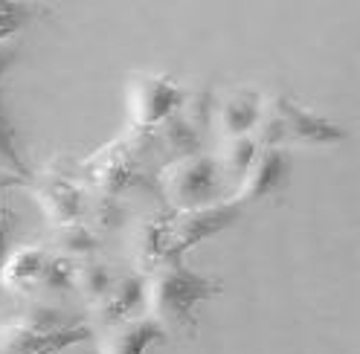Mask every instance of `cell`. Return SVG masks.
I'll return each mask as SVG.
<instances>
[{
	"label": "cell",
	"mask_w": 360,
	"mask_h": 354,
	"mask_svg": "<svg viewBox=\"0 0 360 354\" xmlns=\"http://www.w3.org/2000/svg\"><path fill=\"white\" fill-rule=\"evenodd\" d=\"M218 294V282L189 270L184 261H166L146 276V311L166 334L192 337L198 331L195 308Z\"/></svg>",
	"instance_id": "obj_1"
},
{
	"label": "cell",
	"mask_w": 360,
	"mask_h": 354,
	"mask_svg": "<svg viewBox=\"0 0 360 354\" xmlns=\"http://www.w3.org/2000/svg\"><path fill=\"white\" fill-rule=\"evenodd\" d=\"M253 140L262 148H288V145L331 148L346 140V131L337 122L297 105L285 93H270L262 96V114L253 128Z\"/></svg>",
	"instance_id": "obj_2"
},
{
	"label": "cell",
	"mask_w": 360,
	"mask_h": 354,
	"mask_svg": "<svg viewBox=\"0 0 360 354\" xmlns=\"http://www.w3.org/2000/svg\"><path fill=\"white\" fill-rule=\"evenodd\" d=\"M221 171L215 154H189L163 166L160 171V192L174 212L204 209L221 201Z\"/></svg>",
	"instance_id": "obj_3"
},
{
	"label": "cell",
	"mask_w": 360,
	"mask_h": 354,
	"mask_svg": "<svg viewBox=\"0 0 360 354\" xmlns=\"http://www.w3.org/2000/svg\"><path fill=\"white\" fill-rule=\"evenodd\" d=\"M186 91L169 76L137 73L128 79V122L137 131H151L177 114Z\"/></svg>",
	"instance_id": "obj_4"
},
{
	"label": "cell",
	"mask_w": 360,
	"mask_h": 354,
	"mask_svg": "<svg viewBox=\"0 0 360 354\" xmlns=\"http://www.w3.org/2000/svg\"><path fill=\"white\" fill-rule=\"evenodd\" d=\"M244 209L247 206L233 197V201H218L204 209L174 212L172 230H169V261H180V256H186L192 247L204 244L207 238H215L224 230H230L244 215Z\"/></svg>",
	"instance_id": "obj_5"
},
{
	"label": "cell",
	"mask_w": 360,
	"mask_h": 354,
	"mask_svg": "<svg viewBox=\"0 0 360 354\" xmlns=\"http://www.w3.org/2000/svg\"><path fill=\"white\" fill-rule=\"evenodd\" d=\"M94 334L96 331L90 322H76L61 331H35L18 320H9L0 325V354H64Z\"/></svg>",
	"instance_id": "obj_6"
},
{
	"label": "cell",
	"mask_w": 360,
	"mask_h": 354,
	"mask_svg": "<svg viewBox=\"0 0 360 354\" xmlns=\"http://www.w3.org/2000/svg\"><path fill=\"white\" fill-rule=\"evenodd\" d=\"M32 183H35L38 209L44 212V218H47L53 227H64V224H73V221L84 218L87 197H84V189L73 177H67L61 171H47Z\"/></svg>",
	"instance_id": "obj_7"
},
{
	"label": "cell",
	"mask_w": 360,
	"mask_h": 354,
	"mask_svg": "<svg viewBox=\"0 0 360 354\" xmlns=\"http://www.w3.org/2000/svg\"><path fill=\"white\" fill-rule=\"evenodd\" d=\"M146 308V276L143 273H122L114 279L110 291L90 305V325L99 334L105 328H114L120 322H128L134 317H140L137 311Z\"/></svg>",
	"instance_id": "obj_8"
},
{
	"label": "cell",
	"mask_w": 360,
	"mask_h": 354,
	"mask_svg": "<svg viewBox=\"0 0 360 354\" xmlns=\"http://www.w3.org/2000/svg\"><path fill=\"white\" fill-rule=\"evenodd\" d=\"M90 181H94L99 195H114L120 197L128 186L140 181V154L137 145L120 140L110 148H102L94 160L87 163Z\"/></svg>",
	"instance_id": "obj_9"
},
{
	"label": "cell",
	"mask_w": 360,
	"mask_h": 354,
	"mask_svg": "<svg viewBox=\"0 0 360 354\" xmlns=\"http://www.w3.org/2000/svg\"><path fill=\"white\" fill-rule=\"evenodd\" d=\"M288 174H290V154H288V148H262L256 154L253 166L247 169V174L238 181L236 201L244 204V206L264 201V197L276 195L288 183Z\"/></svg>",
	"instance_id": "obj_10"
},
{
	"label": "cell",
	"mask_w": 360,
	"mask_h": 354,
	"mask_svg": "<svg viewBox=\"0 0 360 354\" xmlns=\"http://www.w3.org/2000/svg\"><path fill=\"white\" fill-rule=\"evenodd\" d=\"M169 230H172V215L151 212L134 221L131 227V258L140 268L143 276L157 270L160 264L169 261Z\"/></svg>",
	"instance_id": "obj_11"
},
{
	"label": "cell",
	"mask_w": 360,
	"mask_h": 354,
	"mask_svg": "<svg viewBox=\"0 0 360 354\" xmlns=\"http://www.w3.org/2000/svg\"><path fill=\"white\" fill-rule=\"evenodd\" d=\"M262 114V96L247 87H233L215 99V117L212 125L221 131L224 140L233 137H250Z\"/></svg>",
	"instance_id": "obj_12"
},
{
	"label": "cell",
	"mask_w": 360,
	"mask_h": 354,
	"mask_svg": "<svg viewBox=\"0 0 360 354\" xmlns=\"http://www.w3.org/2000/svg\"><path fill=\"white\" fill-rule=\"evenodd\" d=\"M99 354H148L154 346L166 343V331L148 314H140L128 322L99 331Z\"/></svg>",
	"instance_id": "obj_13"
},
{
	"label": "cell",
	"mask_w": 360,
	"mask_h": 354,
	"mask_svg": "<svg viewBox=\"0 0 360 354\" xmlns=\"http://www.w3.org/2000/svg\"><path fill=\"white\" fill-rule=\"evenodd\" d=\"M50 261V250L41 244H27L18 247L15 253L6 256L4 270H0V284L12 294H32L41 287L44 268Z\"/></svg>",
	"instance_id": "obj_14"
},
{
	"label": "cell",
	"mask_w": 360,
	"mask_h": 354,
	"mask_svg": "<svg viewBox=\"0 0 360 354\" xmlns=\"http://www.w3.org/2000/svg\"><path fill=\"white\" fill-rule=\"evenodd\" d=\"M148 137L157 148H163L172 160H180V157H189V154H198L204 151V140H200V131L192 128L180 114H172L166 122H160L157 128L148 131ZM169 160V163H172Z\"/></svg>",
	"instance_id": "obj_15"
},
{
	"label": "cell",
	"mask_w": 360,
	"mask_h": 354,
	"mask_svg": "<svg viewBox=\"0 0 360 354\" xmlns=\"http://www.w3.org/2000/svg\"><path fill=\"white\" fill-rule=\"evenodd\" d=\"M99 250H102V238L84 218L53 230V253L64 258L84 261V258H94Z\"/></svg>",
	"instance_id": "obj_16"
},
{
	"label": "cell",
	"mask_w": 360,
	"mask_h": 354,
	"mask_svg": "<svg viewBox=\"0 0 360 354\" xmlns=\"http://www.w3.org/2000/svg\"><path fill=\"white\" fill-rule=\"evenodd\" d=\"M0 174L9 177V181H20V183H32V169L27 166L24 154H20L18 137H15V125L9 117V107L0 91Z\"/></svg>",
	"instance_id": "obj_17"
},
{
	"label": "cell",
	"mask_w": 360,
	"mask_h": 354,
	"mask_svg": "<svg viewBox=\"0 0 360 354\" xmlns=\"http://www.w3.org/2000/svg\"><path fill=\"white\" fill-rule=\"evenodd\" d=\"M117 273L108 268L102 258H84V261H76V282H73V291L90 305H96L114 284Z\"/></svg>",
	"instance_id": "obj_18"
},
{
	"label": "cell",
	"mask_w": 360,
	"mask_h": 354,
	"mask_svg": "<svg viewBox=\"0 0 360 354\" xmlns=\"http://www.w3.org/2000/svg\"><path fill=\"white\" fill-rule=\"evenodd\" d=\"M262 151V145L250 137H233V140H221V148L215 154V163L221 177H233V181H241L247 174V169L253 166L256 154Z\"/></svg>",
	"instance_id": "obj_19"
},
{
	"label": "cell",
	"mask_w": 360,
	"mask_h": 354,
	"mask_svg": "<svg viewBox=\"0 0 360 354\" xmlns=\"http://www.w3.org/2000/svg\"><path fill=\"white\" fill-rule=\"evenodd\" d=\"M73 282H76V261L64 258L58 253H50V261H47V268H44L38 291L64 294V291H73Z\"/></svg>",
	"instance_id": "obj_20"
},
{
	"label": "cell",
	"mask_w": 360,
	"mask_h": 354,
	"mask_svg": "<svg viewBox=\"0 0 360 354\" xmlns=\"http://www.w3.org/2000/svg\"><path fill=\"white\" fill-rule=\"evenodd\" d=\"M177 114L198 131L207 128V125H212V117H215V96L210 91H200V87L198 91H186L184 105H180Z\"/></svg>",
	"instance_id": "obj_21"
},
{
	"label": "cell",
	"mask_w": 360,
	"mask_h": 354,
	"mask_svg": "<svg viewBox=\"0 0 360 354\" xmlns=\"http://www.w3.org/2000/svg\"><path fill=\"white\" fill-rule=\"evenodd\" d=\"M30 20V9L24 4H12V0H0V44H9L24 24Z\"/></svg>",
	"instance_id": "obj_22"
},
{
	"label": "cell",
	"mask_w": 360,
	"mask_h": 354,
	"mask_svg": "<svg viewBox=\"0 0 360 354\" xmlns=\"http://www.w3.org/2000/svg\"><path fill=\"white\" fill-rule=\"evenodd\" d=\"M0 195H4V183H0ZM9 256V224H6V209H4V197H0V270Z\"/></svg>",
	"instance_id": "obj_23"
},
{
	"label": "cell",
	"mask_w": 360,
	"mask_h": 354,
	"mask_svg": "<svg viewBox=\"0 0 360 354\" xmlns=\"http://www.w3.org/2000/svg\"><path fill=\"white\" fill-rule=\"evenodd\" d=\"M18 61V50L15 44H0V81H4V76L12 70V64Z\"/></svg>",
	"instance_id": "obj_24"
}]
</instances>
